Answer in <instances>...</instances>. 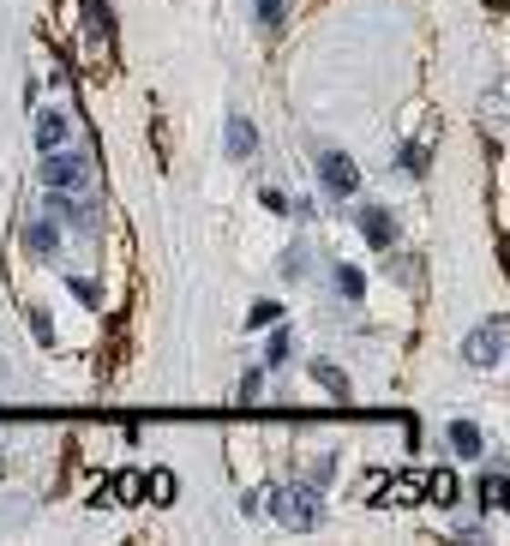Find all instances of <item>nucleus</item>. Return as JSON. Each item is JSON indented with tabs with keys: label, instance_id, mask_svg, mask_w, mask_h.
<instances>
[{
	"label": "nucleus",
	"instance_id": "obj_1",
	"mask_svg": "<svg viewBox=\"0 0 510 546\" xmlns=\"http://www.w3.org/2000/svg\"><path fill=\"white\" fill-rule=\"evenodd\" d=\"M270 510H277L282 529H319V522H324L319 492H306V487H277V492H270Z\"/></svg>",
	"mask_w": 510,
	"mask_h": 546
},
{
	"label": "nucleus",
	"instance_id": "obj_2",
	"mask_svg": "<svg viewBox=\"0 0 510 546\" xmlns=\"http://www.w3.org/2000/svg\"><path fill=\"white\" fill-rule=\"evenodd\" d=\"M43 187L85 192L90 187V157H85V150H43Z\"/></svg>",
	"mask_w": 510,
	"mask_h": 546
},
{
	"label": "nucleus",
	"instance_id": "obj_3",
	"mask_svg": "<svg viewBox=\"0 0 510 546\" xmlns=\"http://www.w3.org/2000/svg\"><path fill=\"white\" fill-rule=\"evenodd\" d=\"M319 180L331 199H349L354 187H361V169H354V157H342V150H324L319 157Z\"/></svg>",
	"mask_w": 510,
	"mask_h": 546
},
{
	"label": "nucleus",
	"instance_id": "obj_4",
	"mask_svg": "<svg viewBox=\"0 0 510 546\" xmlns=\"http://www.w3.org/2000/svg\"><path fill=\"white\" fill-rule=\"evenodd\" d=\"M498 355H505V325H481V331H468V343H463L468 366H493Z\"/></svg>",
	"mask_w": 510,
	"mask_h": 546
},
{
	"label": "nucleus",
	"instance_id": "obj_5",
	"mask_svg": "<svg viewBox=\"0 0 510 546\" xmlns=\"http://www.w3.org/2000/svg\"><path fill=\"white\" fill-rule=\"evenodd\" d=\"M361 234H366V241H372V246L384 252V246L396 241V216L384 211V204H366V211H361Z\"/></svg>",
	"mask_w": 510,
	"mask_h": 546
},
{
	"label": "nucleus",
	"instance_id": "obj_6",
	"mask_svg": "<svg viewBox=\"0 0 510 546\" xmlns=\"http://www.w3.org/2000/svg\"><path fill=\"white\" fill-rule=\"evenodd\" d=\"M66 115H60V108H43V115H36V150H60V144H66Z\"/></svg>",
	"mask_w": 510,
	"mask_h": 546
},
{
	"label": "nucleus",
	"instance_id": "obj_7",
	"mask_svg": "<svg viewBox=\"0 0 510 546\" xmlns=\"http://www.w3.org/2000/svg\"><path fill=\"white\" fill-rule=\"evenodd\" d=\"M252 150H259V132H252V120H247V115H229V157L247 162Z\"/></svg>",
	"mask_w": 510,
	"mask_h": 546
},
{
	"label": "nucleus",
	"instance_id": "obj_8",
	"mask_svg": "<svg viewBox=\"0 0 510 546\" xmlns=\"http://www.w3.org/2000/svg\"><path fill=\"white\" fill-rule=\"evenodd\" d=\"M55 246H60V234H55V222H25V252H36V259H55Z\"/></svg>",
	"mask_w": 510,
	"mask_h": 546
},
{
	"label": "nucleus",
	"instance_id": "obj_9",
	"mask_svg": "<svg viewBox=\"0 0 510 546\" xmlns=\"http://www.w3.org/2000/svg\"><path fill=\"white\" fill-rule=\"evenodd\" d=\"M451 450H456V457H481V450H486L481 427H474V420H456V427H451Z\"/></svg>",
	"mask_w": 510,
	"mask_h": 546
},
{
	"label": "nucleus",
	"instance_id": "obj_10",
	"mask_svg": "<svg viewBox=\"0 0 510 546\" xmlns=\"http://www.w3.org/2000/svg\"><path fill=\"white\" fill-rule=\"evenodd\" d=\"M48 211H55L60 222H90V211H85V204H78L73 192H55V187H48Z\"/></svg>",
	"mask_w": 510,
	"mask_h": 546
},
{
	"label": "nucleus",
	"instance_id": "obj_11",
	"mask_svg": "<svg viewBox=\"0 0 510 546\" xmlns=\"http://www.w3.org/2000/svg\"><path fill=\"white\" fill-rule=\"evenodd\" d=\"M312 378H319L324 390H336V397H349V373H342V366H331V360H319V366H312Z\"/></svg>",
	"mask_w": 510,
	"mask_h": 546
},
{
	"label": "nucleus",
	"instance_id": "obj_12",
	"mask_svg": "<svg viewBox=\"0 0 510 546\" xmlns=\"http://www.w3.org/2000/svg\"><path fill=\"white\" fill-rule=\"evenodd\" d=\"M481 504H505L510 510V480L505 475H481Z\"/></svg>",
	"mask_w": 510,
	"mask_h": 546
},
{
	"label": "nucleus",
	"instance_id": "obj_13",
	"mask_svg": "<svg viewBox=\"0 0 510 546\" xmlns=\"http://www.w3.org/2000/svg\"><path fill=\"white\" fill-rule=\"evenodd\" d=\"M336 288H342L349 301H361V294H366V276L354 271V264H336Z\"/></svg>",
	"mask_w": 510,
	"mask_h": 546
},
{
	"label": "nucleus",
	"instance_id": "obj_14",
	"mask_svg": "<svg viewBox=\"0 0 510 546\" xmlns=\"http://www.w3.org/2000/svg\"><path fill=\"white\" fill-rule=\"evenodd\" d=\"M426 492H433L438 504H451V499H456V475H451V469H438V475L426 480Z\"/></svg>",
	"mask_w": 510,
	"mask_h": 546
},
{
	"label": "nucleus",
	"instance_id": "obj_15",
	"mask_svg": "<svg viewBox=\"0 0 510 546\" xmlns=\"http://www.w3.org/2000/svg\"><path fill=\"white\" fill-rule=\"evenodd\" d=\"M138 487H145V480H138V475H115V480H108V499L132 504V499H138Z\"/></svg>",
	"mask_w": 510,
	"mask_h": 546
},
{
	"label": "nucleus",
	"instance_id": "obj_16",
	"mask_svg": "<svg viewBox=\"0 0 510 546\" xmlns=\"http://www.w3.org/2000/svg\"><path fill=\"white\" fill-rule=\"evenodd\" d=\"M78 6H85L90 30H97V36H108V25H115V18H108V6H102V0H78Z\"/></svg>",
	"mask_w": 510,
	"mask_h": 546
},
{
	"label": "nucleus",
	"instance_id": "obj_17",
	"mask_svg": "<svg viewBox=\"0 0 510 546\" xmlns=\"http://www.w3.org/2000/svg\"><path fill=\"white\" fill-rule=\"evenodd\" d=\"M145 487H150V499H157V504H168V499H175V475H168V469H157V475H150Z\"/></svg>",
	"mask_w": 510,
	"mask_h": 546
},
{
	"label": "nucleus",
	"instance_id": "obj_18",
	"mask_svg": "<svg viewBox=\"0 0 510 546\" xmlns=\"http://www.w3.org/2000/svg\"><path fill=\"white\" fill-rule=\"evenodd\" d=\"M289 348H294V336L277 331V336H270V348H264V360H270V366H282V360H289Z\"/></svg>",
	"mask_w": 510,
	"mask_h": 546
},
{
	"label": "nucleus",
	"instance_id": "obj_19",
	"mask_svg": "<svg viewBox=\"0 0 510 546\" xmlns=\"http://www.w3.org/2000/svg\"><path fill=\"white\" fill-rule=\"evenodd\" d=\"M277 318H282V306H277V301H259V306L247 313V325H277Z\"/></svg>",
	"mask_w": 510,
	"mask_h": 546
},
{
	"label": "nucleus",
	"instance_id": "obj_20",
	"mask_svg": "<svg viewBox=\"0 0 510 546\" xmlns=\"http://www.w3.org/2000/svg\"><path fill=\"white\" fill-rule=\"evenodd\" d=\"M259 25H264V30L282 25V0H259Z\"/></svg>",
	"mask_w": 510,
	"mask_h": 546
},
{
	"label": "nucleus",
	"instance_id": "obj_21",
	"mask_svg": "<svg viewBox=\"0 0 510 546\" xmlns=\"http://www.w3.org/2000/svg\"><path fill=\"white\" fill-rule=\"evenodd\" d=\"M403 169L408 174H426V150H421V144H408V150H403Z\"/></svg>",
	"mask_w": 510,
	"mask_h": 546
}]
</instances>
